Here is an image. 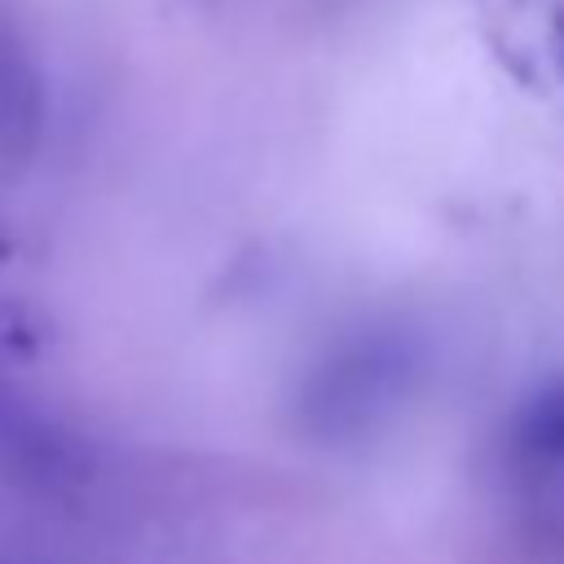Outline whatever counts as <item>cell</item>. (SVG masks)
<instances>
[{
  "instance_id": "1",
  "label": "cell",
  "mask_w": 564,
  "mask_h": 564,
  "mask_svg": "<svg viewBox=\"0 0 564 564\" xmlns=\"http://www.w3.org/2000/svg\"><path fill=\"white\" fill-rule=\"evenodd\" d=\"M419 375V344L401 330H370L330 352L308 388L304 419L322 436H352L375 419L392 414V405L410 392Z\"/></svg>"
},
{
  "instance_id": "2",
  "label": "cell",
  "mask_w": 564,
  "mask_h": 564,
  "mask_svg": "<svg viewBox=\"0 0 564 564\" xmlns=\"http://www.w3.org/2000/svg\"><path fill=\"white\" fill-rule=\"evenodd\" d=\"M511 445L524 458H542V463H564V379L538 388L511 423Z\"/></svg>"
}]
</instances>
